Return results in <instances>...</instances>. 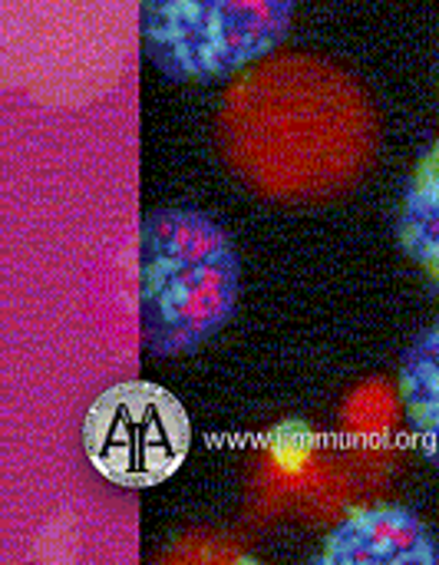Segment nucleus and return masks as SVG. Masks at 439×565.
I'll return each mask as SVG.
<instances>
[{
    "label": "nucleus",
    "instance_id": "obj_3",
    "mask_svg": "<svg viewBox=\"0 0 439 565\" xmlns=\"http://www.w3.org/2000/svg\"><path fill=\"white\" fill-rule=\"evenodd\" d=\"M192 427L175 394L149 381H126L103 391L83 420L89 467L126 490L165 483L189 457Z\"/></svg>",
    "mask_w": 439,
    "mask_h": 565
},
{
    "label": "nucleus",
    "instance_id": "obj_6",
    "mask_svg": "<svg viewBox=\"0 0 439 565\" xmlns=\"http://www.w3.org/2000/svg\"><path fill=\"white\" fill-rule=\"evenodd\" d=\"M400 245L439 288V142L420 159L400 212Z\"/></svg>",
    "mask_w": 439,
    "mask_h": 565
},
{
    "label": "nucleus",
    "instance_id": "obj_5",
    "mask_svg": "<svg viewBox=\"0 0 439 565\" xmlns=\"http://www.w3.org/2000/svg\"><path fill=\"white\" fill-rule=\"evenodd\" d=\"M400 404L417 450L439 467V321L404 354Z\"/></svg>",
    "mask_w": 439,
    "mask_h": 565
},
{
    "label": "nucleus",
    "instance_id": "obj_1",
    "mask_svg": "<svg viewBox=\"0 0 439 565\" xmlns=\"http://www.w3.org/2000/svg\"><path fill=\"white\" fill-rule=\"evenodd\" d=\"M232 235L199 209H159L139 225V341L179 358L218 334L238 308Z\"/></svg>",
    "mask_w": 439,
    "mask_h": 565
},
{
    "label": "nucleus",
    "instance_id": "obj_2",
    "mask_svg": "<svg viewBox=\"0 0 439 565\" xmlns=\"http://www.w3.org/2000/svg\"><path fill=\"white\" fill-rule=\"evenodd\" d=\"M298 0H139L149 63L175 83L225 79L281 46Z\"/></svg>",
    "mask_w": 439,
    "mask_h": 565
},
{
    "label": "nucleus",
    "instance_id": "obj_4",
    "mask_svg": "<svg viewBox=\"0 0 439 565\" xmlns=\"http://www.w3.org/2000/svg\"><path fill=\"white\" fill-rule=\"evenodd\" d=\"M318 565H439V543L430 526L407 507L351 510L328 536Z\"/></svg>",
    "mask_w": 439,
    "mask_h": 565
}]
</instances>
